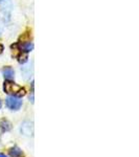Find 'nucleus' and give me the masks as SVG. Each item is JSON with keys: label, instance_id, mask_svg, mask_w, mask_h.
<instances>
[{"label": "nucleus", "instance_id": "obj_15", "mask_svg": "<svg viewBox=\"0 0 139 157\" xmlns=\"http://www.w3.org/2000/svg\"></svg>", "mask_w": 139, "mask_h": 157}, {"label": "nucleus", "instance_id": "obj_10", "mask_svg": "<svg viewBox=\"0 0 139 157\" xmlns=\"http://www.w3.org/2000/svg\"><path fill=\"white\" fill-rule=\"evenodd\" d=\"M11 85H12V83H10V82L4 83V90L7 93H11Z\"/></svg>", "mask_w": 139, "mask_h": 157}, {"label": "nucleus", "instance_id": "obj_1", "mask_svg": "<svg viewBox=\"0 0 139 157\" xmlns=\"http://www.w3.org/2000/svg\"><path fill=\"white\" fill-rule=\"evenodd\" d=\"M7 106L12 110H18L22 106V101L16 96H9L7 99Z\"/></svg>", "mask_w": 139, "mask_h": 157}, {"label": "nucleus", "instance_id": "obj_4", "mask_svg": "<svg viewBox=\"0 0 139 157\" xmlns=\"http://www.w3.org/2000/svg\"><path fill=\"white\" fill-rule=\"evenodd\" d=\"M2 74H3V77L5 78V79H7V80L14 79V76H15L13 68L11 67H4L3 69H2Z\"/></svg>", "mask_w": 139, "mask_h": 157}, {"label": "nucleus", "instance_id": "obj_9", "mask_svg": "<svg viewBox=\"0 0 139 157\" xmlns=\"http://www.w3.org/2000/svg\"><path fill=\"white\" fill-rule=\"evenodd\" d=\"M20 88H21V87L16 85V84H12V85H11V92L17 93L18 91H19Z\"/></svg>", "mask_w": 139, "mask_h": 157}, {"label": "nucleus", "instance_id": "obj_3", "mask_svg": "<svg viewBox=\"0 0 139 157\" xmlns=\"http://www.w3.org/2000/svg\"><path fill=\"white\" fill-rule=\"evenodd\" d=\"M21 132L22 134L27 135V136H30L34 133V125L32 123L30 122H24L21 126Z\"/></svg>", "mask_w": 139, "mask_h": 157}, {"label": "nucleus", "instance_id": "obj_11", "mask_svg": "<svg viewBox=\"0 0 139 157\" xmlns=\"http://www.w3.org/2000/svg\"><path fill=\"white\" fill-rule=\"evenodd\" d=\"M18 96H23V95H25V89H23V88H20L19 91L16 93Z\"/></svg>", "mask_w": 139, "mask_h": 157}, {"label": "nucleus", "instance_id": "obj_14", "mask_svg": "<svg viewBox=\"0 0 139 157\" xmlns=\"http://www.w3.org/2000/svg\"><path fill=\"white\" fill-rule=\"evenodd\" d=\"M1 105H2V104H1V101H0V108H1Z\"/></svg>", "mask_w": 139, "mask_h": 157}, {"label": "nucleus", "instance_id": "obj_8", "mask_svg": "<svg viewBox=\"0 0 139 157\" xmlns=\"http://www.w3.org/2000/svg\"><path fill=\"white\" fill-rule=\"evenodd\" d=\"M19 62L20 63H22V64H24L26 61H27V55H26V52H24V54H22V55L19 56Z\"/></svg>", "mask_w": 139, "mask_h": 157}, {"label": "nucleus", "instance_id": "obj_2", "mask_svg": "<svg viewBox=\"0 0 139 157\" xmlns=\"http://www.w3.org/2000/svg\"><path fill=\"white\" fill-rule=\"evenodd\" d=\"M0 9H1L3 14L9 15L12 12V9H13L12 0H0Z\"/></svg>", "mask_w": 139, "mask_h": 157}, {"label": "nucleus", "instance_id": "obj_5", "mask_svg": "<svg viewBox=\"0 0 139 157\" xmlns=\"http://www.w3.org/2000/svg\"><path fill=\"white\" fill-rule=\"evenodd\" d=\"M0 127H1V129L3 131H10L11 129H12V124L9 121H7V119H2L0 122Z\"/></svg>", "mask_w": 139, "mask_h": 157}, {"label": "nucleus", "instance_id": "obj_7", "mask_svg": "<svg viewBox=\"0 0 139 157\" xmlns=\"http://www.w3.org/2000/svg\"><path fill=\"white\" fill-rule=\"evenodd\" d=\"M10 154L12 157H21V155H22V151L20 150L18 147H14L10 150Z\"/></svg>", "mask_w": 139, "mask_h": 157}, {"label": "nucleus", "instance_id": "obj_6", "mask_svg": "<svg viewBox=\"0 0 139 157\" xmlns=\"http://www.w3.org/2000/svg\"><path fill=\"white\" fill-rule=\"evenodd\" d=\"M32 48H34V44L29 41L24 42V43L21 45V49H22L24 52H29V51H32Z\"/></svg>", "mask_w": 139, "mask_h": 157}, {"label": "nucleus", "instance_id": "obj_13", "mask_svg": "<svg viewBox=\"0 0 139 157\" xmlns=\"http://www.w3.org/2000/svg\"><path fill=\"white\" fill-rule=\"evenodd\" d=\"M0 157H7V156H5L4 154H0Z\"/></svg>", "mask_w": 139, "mask_h": 157}, {"label": "nucleus", "instance_id": "obj_12", "mask_svg": "<svg viewBox=\"0 0 139 157\" xmlns=\"http://www.w3.org/2000/svg\"><path fill=\"white\" fill-rule=\"evenodd\" d=\"M2 50H3V46H2V45L0 44V54L2 52Z\"/></svg>", "mask_w": 139, "mask_h": 157}]
</instances>
